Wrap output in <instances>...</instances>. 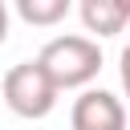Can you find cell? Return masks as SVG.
I'll use <instances>...</instances> for the list:
<instances>
[{"label":"cell","mask_w":130,"mask_h":130,"mask_svg":"<svg viewBox=\"0 0 130 130\" xmlns=\"http://www.w3.org/2000/svg\"><path fill=\"white\" fill-rule=\"evenodd\" d=\"M73 12L69 0H16V16L24 24H37V28H49L57 20H65Z\"/></svg>","instance_id":"obj_5"},{"label":"cell","mask_w":130,"mask_h":130,"mask_svg":"<svg viewBox=\"0 0 130 130\" xmlns=\"http://www.w3.org/2000/svg\"><path fill=\"white\" fill-rule=\"evenodd\" d=\"M118 73H122V93H126V102H130V45H126L122 57H118Z\"/></svg>","instance_id":"obj_6"},{"label":"cell","mask_w":130,"mask_h":130,"mask_svg":"<svg viewBox=\"0 0 130 130\" xmlns=\"http://www.w3.org/2000/svg\"><path fill=\"white\" fill-rule=\"evenodd\" d=\"M8 24H12V8H8V4L0 0V45L8 41Z\"/></svg>","instance_id":"obj_7"},{"label":"cell","mask_w":130,"mask_h":130,"mask_svg":"<svg viewBox=\"0 0 130 130\" xmlns=\"http://www.w3.org/2000/svg\"><path fill=\"white\" fill-rule=\"evenodd\" d=\"M69 126L73 130H126V102L110 89H81L69 106Z\"/></svg>","instance_id":"obj_3"},{"label":"cell","mask_w":130,"mask_h":130,"mask_svg":"<svg viewBox=\"0 0 130 130\" xmlns=\"http://www.w3.org/2000/svg\"><path fill=\"white\" fill-rule=\"evenodd\" d=\"M41 69H45V77L57 85V93L61 89H89L93 85V77L102 73V45L93 41V37H81V32H61V37H53V41H45V49L32 57Z\"/></svg>","instance_id":"obj_1"},{"label":"cell","mask_w":130,"mask_h":130,"mask_svg":"<svg viewBox=\"0 0 130 130\" xmlns=\"http://www.w3.org/2000/svg\"><path fill=\"white\" fill-rule=\"evenodd\" d=\"M77 16H81L85 32H93V41L98 37H118L130 24V0H81Z\"/></svg>","instance_id":"obj_4"},{"label":"cell","mask_w":130,"mask_h":130,"mask_svg":"<svg viewBox=\"0 0 130 130\" xmlns=\"http://www.w3.org/2000/svg\"><path fill=\"white\" fill-rule=\"evenodd\" d=\"M0 98H4V106L16 118L41 122V118H49L57 110V98L61 93H57V85L45 77V69L37 61H16L4 73V81H0Z\"/></svg>","instance_id":"obj_2"}]
</instances>
